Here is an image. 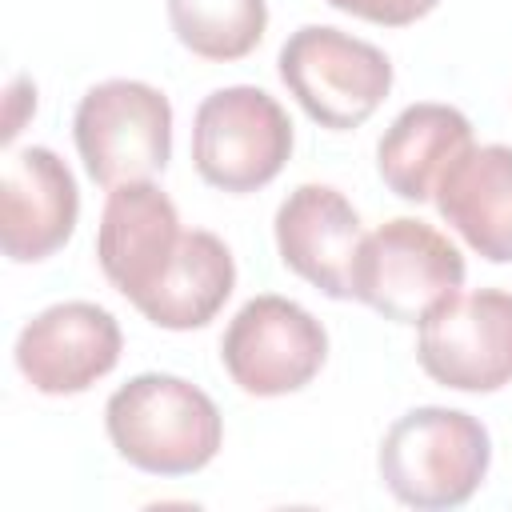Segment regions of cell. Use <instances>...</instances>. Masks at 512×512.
Listing matches in <instances>:
<instances>
[{
	"instance_id": "obj_1",
	"label": "cell",
	"mask_w": 512,
	"mask_h": 512,
	"mask_svg": "<svg viewBox=\"0 0 512 512\" xmlns=\"http://www.w3.org/2000/svg\"><path fill=\"white\" fill-rule=\"evenodd\" d=\"M112 448L148 476H192L208 468L224 444L216 400L184 376L140 372L104 404Z\"/></svg>"
},
{
	"instance_id": "obj_2",
	"label": "cell",
	"mask_w": 512,
	"mask_h": 512,
	"mask_svg": "<svg viewBox=\"0 0 512 512\" xmlns=\"http://www.w3.org/2000/svg\"><path fill=\"white\" fill-rule=\"evenodd\" d=\"M488 464V428L476 416L440 404H424L396 416L376 452L384 488L400 504L424 512L468 504L484 484Z\"/></svg>"
},
{
	"instance_id": "obj_3",
	"label": "cell",
	"mask_w": 512,
	"mask_h": 512,
	"mask_svg": "<svg viewBox=\"0 0 512 512\" xmlns=\"http://www.w3.org/2000/svg\"><path fill=\"white\" fill-rule=\"evenodd\" d=\"M292 156V120L256 84L216 88L192 116V164L204 184L248 196L272 184Z\"/></svg>"
},
{
	"instance_id": "obj_4",
	"label": "cell",
	"mask_w": 512,
	"mask_h": 512,
	"mask_svg": "<svg viewBox=\"0 0 512 512\" xmlns=\"http://www.w3.org/2000/svg\"><path fill=\"white\" fill-rule=\"evenodd\" d=\"M460 248L424 220L396 216L360 240L352 264V300L392 324H420L440 300L460 292Z\"/></svg>"
},
{
	"instance_id": "obj_5",
	"label": "cell",
	"mask_w": 512,
	"mask_h": 512,
	"mask_svg": "<svg viewBox=\"0 0 512 512\" xmlns=\"http://www.w3.org/2000/svg\"><path fill=\"white\" fill-rule=\"evenodd\" d=\"M276 68L296 104L332 132L360 128L392 88V60L376 44L332 24L296 28L280 48Z\"/></svg>"
},
{
	"instance_id": "obj_6",
	"label": "cell",
	"mask_w": 512,
	"mask_h": 512,
	"mask_svg": "<svg viewBox=\"0 0 512 512\" xmlns=\"http://www.w3.org/2000/svg\"><path fill=\"white\" fill-rule=\"evenodd\" d=\"M72 140L100 188L152 180L172 160V104L144 80L92 84L76 104Z\"/></svg>"
},
{
	"instance_id": "obj_7",
	"label": "cell",
	"mask_w": 512,
	"mask_h": 512,
	"mask_svg": "<svg viewBox=\"0 0 512 512\" xmlns=\"http://www.w3.org/2000/svg\"><path fill=\"white\" fill-rule=\"evenodd\" d=\"M328 360L324 324L296 300L252 296L220 336V364L248 396H288L316 380Z\"/></svg>"
},
{
	"instance_id": "obj_8",
	"label": "cell",
	"mask_w": 512,
	"mask_h": 512,
	"mask_svg": "<svg viewBox=\"0 0 512 512\" xmlns=\"http://www.w3.org/2000/svg\"><path fill=\"white\" fill-rule=\"evenodd\" d=\"M416 360L452 392H496L512 384V292L476 288L440 300L420 320Z\"/></svg>"
},
{
	"instance_id": "obj_9",
	"label": "cell",
	"mask_w": 512,
	"mask_h": 512,
	"mask_svg": "<svg viewBox=\"0 0 512 512\" xmlns=\"http://www.w3.org/2000/svg\"><path fill=\"white\" fill-rule=\"evenodd\" d=\"M120 348L124 336L108 308L92 300H64L20 328L12 360L36 392L76 396L116 368Z\"/></svg>"
},
{
	"instance_id": "obj_10",
	"label": "cell",
	"mask_w": 512,
	"mask_h": 512,
	"mask_svg": "<svg viewBox=\"0 0 512 512\" xmlns=\"http://www.w3.org/2000/svg\"><path fill=\"white\" fill-rule=\"evenodd\" d=\"M180 240V212L168 192H160V184L132 180L108 188L96 228V260L108 284L124 300H132V308H140L156 292L180 252Z\"/></svg>"
},
{
	"instance_id": "obj_11",
	"label": "cell",
	"mask_w": 512,
	"mask_h": 512,
	"mask_svg": "<svg viewBox=\"0 0 512 512\" xmlns=\"http://www.w3.org/2000/svg\"><path fill=\"white\" fill-rule=\"evenodd\" d=\"M80 216V188L72 168L52 148L8 152L0 176V248L12 264L56 256Z\"/></svg>"
},
{
	"instance_id": "obj_12",
	"label": "cell",
	"mask_w": 512,
	"mask_h": 512,
	"mask_svg": "<svg viewBox=\"0 0 512 512\" xmlns=\"http://www.w3.org/2000/svg\"><path fill=\"white\" fill-rule=\"evenodd\" d=\"M276 252L288 272L332 300H352V264L364 240L360 212L332 184L292 188L272 220Z\"/></svg>"
},
{
	"instance_id": "obj_13",
	"label": "cell",
	"mask_w": 512,
	"mask_h": 512,
	"mask_svg": "<svg viewBox=\"0 0 512 512\" xmlns=\"http://www.w3.org/2000/svg\"><path fill=\"white\" fill-rule=\"evenodd\" d=\"M440 216L488 264H512V144H472L432 192Z\"/></svg>"
},
{
	"instance_id": "obj_14",
	"label": "cell",
	"mask_w": 512,
	"mask_h": 512,
	"mask_svg": "<svg viewBox=\"0 0 512 512\" xmlns=\"http://www.w3.org/2000/svg\"><path fill=\"white\" fill-rule=\"evenodd\" d=\"M472 148V124L460 108L420 100L408 104L376 144V172L400 200H432L440 176Z\"/></svg>"
},
{
	"instance_id": "obj_15",
	"label": "cell",
	"mask_w": 512,
	"mask_h": 512,
	"mask_svg": "<svg viewBox=\"0 0 512 512\" xmlns=\"http://www.w3.org/2000/svg\"><path fill=\"white\" fill-rule=\"evenodd\" d=\"M236 288V260L216 232L192 228L180 240V252L156 292L136 308L148 324L168 332H192L216 320Z\"/></svg>"
},
{
	"instance_id": "obj_16",
	"label": "cell",
	"mask_w": 512,
	"mask_h": 512,
	"mask_svg": "<svg viewBox=\"0 0 512 512\" xmlns=\"http://www.w3.org/2000/svg\"><path fill=\"white\" fill-rule=\"evenodd\" d=\"M176 40L200 60H244L268 28L264 0H168Z\"/></svg>"
},
{
	"instance_id": "obj_17",
	"label": "cell",
	"mask_w": 512,
	"mask_h": 512,
	"mask_svg": "<svg viewBox=\"0 0 512 512\" xmlns=\"http://www.w3.org/2000/svg\"><path fill=\"white\" fill-rule=\"evenodd\" d=\"M336 12L360 16L368 24H384V28H408L416 20H424L440 0H328Z\"/></svg>"
}]
</instances>
